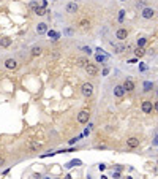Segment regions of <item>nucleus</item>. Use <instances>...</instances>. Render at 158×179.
I'll return each instance as SVG.
<instances>
[{
    "label": "nucleus",
    "instance_id": "obj_7",
    "mask_svg": "<svg viewBox=\"0 0 158 179\" xmlns=\"http://www.w3.org/2000/svg\"><path fill=\"white\" fill-rule=\"evenodd\" d=\"M78 27H79V30H82V32H87L90 29V21L87 19V17H82L81 21L78 22Z\"/></svg>",
    "mask_w": 158,
    "mask_h": 179
},
{
    "label": "nucleus",
    "instance_id": "obj_19",
    "mask_svg": "<svg viewBox=\"0 0 158 179\" xmlns=\"http://www.w3.org/2000/svg\"><path fill=\"white\" fill-rule=\"evenodd\" d=\"M123 51H127V46L125 45H116L114 46V52H116V54H122Z\"/></svg>",
    "mask_w": 158,
    "mask_h": 179
},
{
    "label": "nucleus",
    "instance_id": "obj_3",
    "mask_svg": "<svg viewBox=\"0 0 158 179\" xmlns=\"http://www.w3.org/2000/svg\"><path fill=\"white\" fill-rule=\"evenodd\" d=\"M89 119H90V111L89 110H82L78 114V122L79 124H86V122H89Z\"/></svg>",
    "mask_w": 158,
    "mask_h": 179
},
{
    "label": "nucleus",
    "instance_id": "obj_5",
    "mask_svg": "<svg viewBox=\"0 0 158 179\" xmlns=\"http://www.w3.org/2000/svg\"><path fill=\"white\" fill-rule=\"evenodd\" d=\"M30 8L33 10V13L37 14V16H44L46 14V10L43 7H38L37 2H30Z\"/></svg>",
    "mask_w": 158,
    "mask_h": 179
},
{
    "label": "nucleus",
    "instance_id": "obj_35",
    "mask_svg": "<svg viewBox=\"0 0 158 179\" xmlns=\"http://www.w3.org/2000/svg\"><path fill=\"white\" fill-rule=\"evenodd\" d=\"M157 94H158V92H157Z\"/></svg>",
    "mask_w": 158,
    "mask_h": 179
},
{
    "label": "nucleus",
    "instance_id": "obj_26",
    "mask_svg": "<svg viewBox=\"0 0 158 179\" xmlns=\"http://www.w3.org/2000/svg\"><path fill=\"white\" fill-rule=\"evenodd\" d=\"M123 16H125V11L120 10V11H119V21H122V19H123Z\"/></svg>",
    "mask_w": 158,
    "mask_h": 179
},
{
    "label": "nucleus",
    "instance_id": "obj_16",
    "mask_svg": "<svg viewBox=\"0 0 158 179\" xmlns=\"http://www.w3.org/2000/svg\"><path fill=\"white\" fill-rule=\"evenodd\" d=\"M32 57H38V55H41L43 54V46H33L30 51Z\"/></svg>",
    "mask_w": 158,
    "mask_h": 179
},
{
    "label": "nucleus",
    "instance_id": "obj_6",
    "mask_svg": "<svg viewBox=\"0 0 158 179\" xmlns=\"http://www.w3.org/2000/svg\"><path fill=\"white\" fill-rule=\"evenodd\" d=\"M5 68H8V70H17L19 68V63H17V60L16 59H7L5 60Z\"/></svg>",
    "mask_w": 158,
    "mask_h": 179
},
{
    "label": "nucleus",
    "instance_id": "obj_33",
    "mask_svg": "<svg viewBox=\"0 0 158 179\" xmlns=\"http://www.w3.org/2000/svg\"><path fill=\"white\" fill-rule=\"evenodd\" d=\"M153 110H155V111H157V113H158V102H157V103L153 105Z\"/></svg>",
    "mask_w": 158,
    "mask_h": 179
},
{
    "label": "nucleus",
    "instance_id": "obj_20",
    "mask_svg": "<svg viewBox=\"0 0 158 179\" xmlns=\"http://www.w3.org/2000/svg\"><path fill=\"white\" fill-rule=\"evenodd\" d=\"M60 55V49H51L49 52V59H57Z\"/></svg>",
    "mask_w": 158,
    "mask_h": 179
},
{
    "label": "nucleus",
    "instance_id": "obj_11",
    "mask_svg": "<svg viewBox=\"0 0 158 179\" xmlns=\"http://www.w3.org/2000/svg\"><path fill=\"white\" fill-rule=\"evenodd\" d=\"M116 38H117V40H120V41L127 40V38H128V30H127V29H119V30L116 32Z\"/></svg>",
    "mask_w": 158,
    "mask_h": 179
},
{
    "label": "nucleus",
    "instance_id": "obj_22",
    "mask_svg": "<svg viewBox=\"0 0 158 179\" xmlns=\"http://www.w3.org/2000/svg\"><path fill=\"white\" fill-rule=\"evenodd\" d=\"M145 43H147V40H145V38H139V40H137V48H144Z\"/></svg>",
    "mask_w": 158,
    "mask_h": 179
},
{
    "label": "nucleus",
    "instance_id": "obj_10",
    "mask_svg": "<svg viewBox=\"0 0 158 179\" xmlns=\"http://www.w3.org/2000/svg\"><path fill=\"white\" fill-rule=\"evenodd\" d=\"M141 110H142V113L150 114L152 110H153V105H152V102H150V100H144V102H142V105H141Z\"/></svg>",
    "mask_w": 158,
    "mask_h": 179
},
{
    "label": "nucleus",
    "instance_id": "obj_14",
    "mask_svg": "<svg viewBox=\"0 0 158 179\" xmlns=\"http://www.w3.org/2000/svg\"><path fill=\"white\" fill-rule=\"evenodd\" d=\"M11 43H13V40H11L10 37H3L0 38V48H10Z\"/></svg>",
    "mask_w": 158,
    "mask_h": 179
},
{
    "label": "nucleus",
    "instance_id": "obj_32",
    "mask_svg": "<svg viewBox=\"0 0 158 179\" xmlns=\"http://www.w3.org/2000/svg\"><path fill=\"white\" fill-rule=\"evenodd\" d=\"M153 144H155V146H158V135L155 136V140H153Z\"/></svg>",
    "mask_w": 158,
    "mask_h": 179
},
{
    "label": "nucleus",
    "instance_id": "obj_18",
    "mask_svg": "<svg viewBox=\"0 0 158 179\" xmlns=\"http://www.w3.org/2000/svg\"><path fill=\"white\" fill-rule=\"evenodd\" d=\"M87 63H89V60H87L86 57H78V59H76V65H78L79 68H84Z\"/></svg>",
    "mask_w": 158,
    "mask_h": 179
},
{
    "label": "nucleus",
    "instance_id": "obj_27",
    "mask_svg": "<svg viewBox=\"0 0 158 179\" xmlns=\"http://www.w3.org/2000/svg\"><path fill=\"white\" fill-rule=\"evenodd\" d=\"M136 7H137V8H139V7L144 8V2H142V0H137V2H136Z\"/></svg>",
    "mask_w": 158,
    "mask_h": 179
},
{
    "label": "nucleus",
    "instance_id": "obj_31",
    "mask_svg": "<svg viewBox=\"0 0 158 179\" xmlns=\"http://www.w3.org/2000/svg\"><path fill=\"white\" fill-rule=\"evenodd\" d=\"M46 5H48V2H46V0H41V7L46 8Z\"/></svg>",
    "mask_w": 158,
    "mask_h": 179
},
{
    "label": "nucleus",
    "instance_id": "obj_8",
    "mask_svg": "<svg viewBox=\"0 0 158 179\" xmlns=\"http://www.w3.org/2000/svg\"><path fill=\"white\" fill-rule=\"evenodd\" d=\"M139 138H136V136H130L127 140V148H130V149H136L137 146H139Z\"/></svg>",
    "mask_w": 158,
    "mask_h": 179
},
{
    "label": "nucleus",
    "instance_id": "obj_21",
    "mask_svg": "<svg viewBox=\"0 0 158 179\" xmlns=\"http://www.w3.org/2000/svg\"><path fill=\"white\" fill-rule=\"evenodd\" d=\"M144 54H145L144 48H136V49H134V55H136V57H142Z\"/></svg>",
    "mask_w": 158,
    "mask_h": 179
},
{
    "label": "nucleus",
    "instance_id": "obj_25",
    "mask_svg": "<svg viewBox=\"0 0 158 179\" xmlns=\"http://www.w3.org/2000/svg\"><path fill=\"white\" fill-rule=\"evenodd\" d=\"M79 163H81V162H79V160H74V162L68 163V165H66V166H68V168H71V166H74V165H79Z\"/></svg>",
    "mask_w": 158,
    "mask_h": 179
},
{
    "label": "nucleus",
    "instance_id": "obj_9",
    "mask_svg": "<svg viewBox=\"0 0 158 179\" xmlns=\"http://www.w3.org/2000/svg\"><path fill=\"white\" fill-rule=\"evenodd\" d=\"M141 16L144 17V19H152V17L155 16V10H153V8H147V7H144V8H142Z\"/></svg>",
    "mask_w": 158,
    "mask_h": 179
},
{
    "label": "nucleus",
    "instance_id": "obj_17",
    "mask_svg": "<svg viewBox=\"0 0 158 179\" xmlns=\"http://www.w3.org/2000/svg\"><path fill=\"white\" fill-rule=\"evenodd\" d=\"M48 32V24H44V22H40V24L37 25V33H46Z\"/></svg>",
    "mask_w": 158,
    "mask_h": 179
},
{
    "label": "nucleus",
    "instance_id": "obj_12",
    "mask_svg": "<svg viewBox=\"0 0 158 179\" xmlns=\"http://www.w3.org/2000/svg\"><path fill=\"white\" fill-rule=\"evenodd\" d=\"M78 10H79V7H78L76 2H70V3L66 5V13H68V14H76V13H78Z\"/></svg>",
    "mask_w": 158,
    "mask_h": 179
},
{
    "label": "nucleus",
    "instance_id": "obj_28",
    "mask_svg": "<svg viewBox=\"0 0 158 179\" xmlns=\"http://www.w3.org/2000/svg\"><path fill=\"white\" fill-rule=\"evenodd\" d=\"M49 33V37H55V38H58V33H55V32H48Z\"/></svg>",
    "mask_w": 158,
    "mask_h": 179
},
{
    "label": "nucleus",
    "instance_id": "obj_1",
    "mask_svg": "<svg viewBox=\"0 0 158 179\" xmlns=\"http://www.w3.org/2000/svg\"><path fill=\"white\" fill-rule=\"evenodd\" d=\"M25 148H27L29 152H40L43 148V144L40 141H37V140H30V141L25 144Z\"/></svg>",
    "mask_w": 158,
    "mask_h": 179
},
{
    "label": "nucleus",
    "instance_id": "obj_23",
    "mask_svg": "<svg viewBox=\"0 0 158 179\" xmlns=\"http://www.w3.org/2000/svg\"><path fill=\"white\" fill-rule=\"evenodd\" d=\"M95 59H96V62H104V59H106V57H104V55H101V54H96Z\"/></svg>",
    "mask_w": 158,
    "mask_h": 179
},
{
    "label": "nucleus",
    "instance_id": "obj_29",
    "mask_svg": "<svg viewBox=\"0 0 158 179\" xmlns=\"http://www.w3.org/2000/svg\"><path fill=\"white\" fill-rule=\"evenodd\" d=\"M82 51H84V52H89V54H92V49H90V48H82Z\"/></svg>",
    "mask_w": 158,
    "mask_h": 179
},
{
    "label": "nucleus",
    "instance_id": "obj_34",
    "mask_svg": "<svg viewBox=\"0 0 158 179\" xmlns=\"http://www.w3.org/2000/svg\"><path fill=\"white\" fill-rule=\"evenodd\" d=\"M120 2H125V0H120Z\"/></svg>",
    "mask_w": 158,
    "mask_h": 179
},
{
    "label": "nucleus",
    "instance_id": "obj_15",
    "mask_svg": "<svg viewBox=\"0 0 158 179\" xmlns=\"http://www.w3.org/2000/svg\"><path fill=\"white\" fill-rule=\"evenodd\" d=\"M114 95H116L117 98H122V97L125 95V89H123V86H116V87H114Z\"/></svg>",
    "mask_w": 158,
    "mask_h": 179
},
{
    "label": "nucleus",
    "instance_id": "obj_24",
    "mask_svg": "<svg viewBox=\"0 0 158 179\" xmlns=\"http://www.w3.org/2000/svg\"><path fill=\"white\" fill-rule=\"evenodd\" d=\"M152 87H153V84H152V83H144V90H150Z\"/></svg>",
    "mask_w": 158,
    "mask_h": 179
},
{
    "label": "nucleus",
    "instance_id": "obj_30",
    "mask_svg": "<svg viewBox=\"0 0 158 179\" xmlns=\"http://www.w3.org/2000/svg\"><path fill=\"white\" fill-rule=\"evenodd\" d=\"M5 165V157H0V166Z\"/></svg>",
    "mask_w": 158,
    "mask_h": 179
},
{
    "label": "nucleus",
    "instance_id": "obj_13",
    "mask_svg": "<svg viewBox=\"0 0 158 179\" xmlns=\"http://www.w3.org/2000/svg\"><path fill=\"white\" fill-rule=\"evenodd\" d=\"M122 86H123L125 92H133V90H134V83L131 81V79H125Z\"/></svg>",
    "mask_w": 158,
    "mask_h": 179
},
{
    "label": "nucleus",
    "instance_id": "obj_4",
    "mask_svg": "<svg viewBox=\"0 0 158 179\" xmlns=\"http://www.w3.org/2000/svg\"><path fill=\"white\" fill-rule=\"evenodd\" d=\"M84 70H86V73H87L89 76H92V78L98 75V67H96L95 63H90V62H89L86 67H84Z\"/></svg>",
    "mask_w": 158,
    "mask_h": 179
},
{
    "label": "nucleus",
    "instance_id": "obj_2",
    "mask_svg": "<svg viewBox=\"0 0 158 179\" xmlns=\"http://www.w3.org/2000/svg\"><path fill=\"white\" fill-rule=\"evenodd\" d=\"M81 94H82L86 98H90V97L93 95V86L90 83H84L82 86H81Z\"/></svg>",
    "mask_w": 158,
    "mask_h": 179
}]
</instances>
